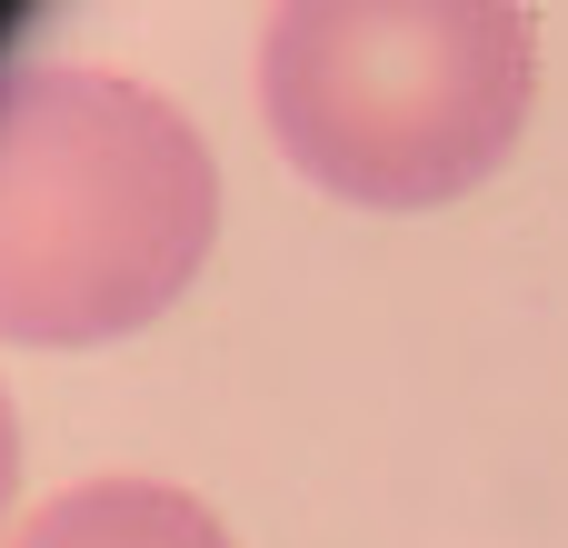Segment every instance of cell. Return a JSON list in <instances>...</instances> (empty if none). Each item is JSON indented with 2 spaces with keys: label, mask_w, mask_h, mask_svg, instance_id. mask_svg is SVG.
Returning a JSON list of instances; mask_svg holds the SVG:
<instances>
[{
  "label": "cell",
  "mask_w": 568,
  "mask_h": 548,
  "mask_svg": "<svg viewBox=\"0 0 568 548\" xmlns=\"http://www.w3.org/2000/svg\"><path fill=\"white\" fill-rule=\"evenodd\" d=\"M220 230L210 140L90 60L0 70V339L90 349L160 319Z\"/></svg>",
  "instance_id": "6da1fadb"
},
{
  "label": "cell",
  "mask_w": 568,
  "mask_h": 548,
  "mask_svg": "<svg viewBox=\"0 0 568 548\" xmlns=\"http://www.w3.org/2000/svg\"><path fill=\"white\" fill-rule=\"evenodd\" d=\"M539 90L519 0H270L260 110L290 170L349 210L479 190Z\"/></svg>",
  "instance_id": "7a4b0ae2"
},
{
  "label": "cell",
  "mask_w": 568,
  "mask_h": 548,
  "mask_svg": "<svg viewBox=\"0 0 568 548\" xmlns=\"http://www.w3.org/2000/svg\"><path fill=\"white\" fill-rule=\"evenodd\" d=\"M10 548H230V529L170 479H80L50 509H30Z\"/></svg>",
  "instance_id": "3957f363"
},
{
  "label": "cell",
  "mask_w": 568,
  "mask_h": 548,
  "mask_svg": "<svg viewBox=\"0 0 568 548\" xmlns=\"http://www.w3.org/2000/svg\"><path fill=\"white\" fill-rule=\"evenodd\" d=\"M10 479H20V429H10V389H0V509H10Z\"/></svg>",
  "instance_id": "277c9868"
}]
</instances>
